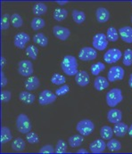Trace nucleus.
<instances>
[{
	"instance_id": "2eb2a0df",
	"label": "nucleus",
	"mask_w": 132,
	"mask_h": 154,
	"mask_svg": "<svg viewBox=\"0 0 132 154\" xmlns=\"http://www.w3.org/2000/svg\"><path fill=\"white\" fill-rule=\"evenodd\" d=\"M119 35L121 36V39L128 43V44H132V28L130 26H125L121 27L119 29Z\"/></svg>"
},
{
	"instance_id": "a211bd4d",
	"label": "nucleus",
	"mask_w": 132,
	"mask_h": 154,
	"mask_svg": "<svg viewBox=\"0 0 132 154\" xmlns=\"http://www.w3.org/2000/svg\"><path fill=\"white\" fill-rule=\"evenodd\" d=\"M129 131V127L123 122H118L113 127V133L118 137H123Z\"/></svg>"
},
{
	"instance_id": "7c9ffc66",
	"label": "nucleus",
	"mask_w": 132,
	"mask_h": 154,
	"mask_svg": "<svg viewBox=\"0 0 132 154\" xmlns=\"http://www.w3.org/2000/svg\"><path fill=\"white\" fill-rule=\"evenodd\" d=\"M45 21L40 17H35L30 22V26L33 30H39L45 27Z\"/></svg>"
},
{
	"instance_id": "8fccbe9b",
	"label": "nucleus",
	"mask_w": 132,
	"mask_h": 154,
	"mask_svg": "<svg viewBox=\"0 0 132 154\" xmlns=\"http://www.w3.org/2000/svg\"><path fill=\"white\" fill-rule=\"evenodd\" d=\"M128 133H129L130 136L132 137V124L130 125V127H129V131H128Z\"/></svg>"
},
{
	"instance_id": "1a4fd4ad",
	"label": "nucleus",
	"mask_w": 132,
	"mask_h": 154,
	"mask_svg": "<svg viewBox=\"0 0 132 154\" xmlns=\"http://www.w3.org/2000/svg\"><path fill=\"white\" fill-rule=\"evenodd\" d=\"M122 57V53L118 48H112L109 49L104 55V60L106 63H114L118 62Z\"/></svg>"
},
{
	"instance_id": "6e6552de",
	"label": "nucleus",
	"mask_w": 132,
	"mask_h": 154,
	"mask_svg": "<svg viewBox=\"0 0 132 154\" xmlns=\"http://www.w3.org/2000/svg\"><path fill=\"white\" fill-rule=\"evenodd\" d=\"M56 94L50 90H44L39 95V103L42 106L51 104L56 101Z\"/></svg>"
},
{
	"instance_id": "423d86ee",
	"label": "nucleus",
	"mask_w": 132,
	"mask_h": 154,
	"mask_svg": "<svg viewBox=\"0 0 132 154\" xmlns=\"http://www.w3.org/2000/svg\"><path fill=\"white\" fill-rule=\"evenodd\" d=\"M125 76V70L121 66H112L107 74V79L109 82H114L117 80H122Z\"/></svg>"
},
{
	"instance_id": "aec40b11",
	"label": "nucleus",
	"mask_w": 132,
	"mask_h": 154,
	"mask_svg": "<svg viewBox=\"0 0 132 154\" xmlns=\"http://www.w3.org/2000/svg\"><path fill=\"white\" fill-rule=\"evenodd\" d=\"M24 86H25V88L28 91H34L40 86V80H39V79L38 77L33 76V77L29 78L25 81Z\"/></svg>"
},
{
	"instance_id": "412c9836",
	"label": "nucleus",
	"mask_w": 132,
	"mask_h": 154,
	"mask_svg": "<svg viewBox=\"0 0 132 154\" xmlns=\"http://www.w3.org/2000/svg\"><path fill=\"white\" fill-rule=\"evenodd\" d=\"M84 141V138H83V135L82 134H74V135H71V137H69L68 139V143L71 147L72 148H76V147H79L81 145V143H83Z\"/></svg>"
},
{
	"instance_id": "393cba45",
	"label": "nucleus",
	"mask_w": 132,
	"mask_h": 154,
	"mask_svg": "<svg viewBox=\"0 0 132 154\" xmlns=\"http://www.w3.org/2000/svg\"><path fill=\"white\" fill-rule=\"evenodd\" d=\"M13 138V134L11 130L7 127H2L1 128V143H6L10 142Z\"/></svg>"
},
{
	"instance_id": "37998d69",
	"label": "nucleus",
	"mask_w": 132,
	"mask_h": 154,
	"mask_svg": "<svg viewBox=\"0 0 132 154\" xmlns=\"http://www.w3.org/2000/svg\"><path fill=\"white\" fill-rule=\"evenodd\" d=\"M1 99L3 103H8L12 99V93L8 90H4L1 93Z\"/></svg>"
},
{
	"instance_id": "49530a36",
	"label": "nucleus",
	"mask_w": 132,
	"mask_h": 154,
	"mask_svg": "<svg viewBox=\"0 0 132 154\" xmlns=\"http://www.w3.org/2000/svg\"><path fill=\"white\" fill-rule=\"evenodd\" d=\"M77 153H88V151H87V150H86V149H83V148H82V149H80V150H78V151H77Z\"/></svg>"
},
{
	"instance_id": "473e14b6",
	"label": "nucleus",
	"mask_w": 132,
	"mask_h": 154,
	"mask_svg": "<svg viewBox=\"0 0 132 154\" xmlns=\"http://www.w3.org/2000/svg\"><path fill=\"white\" fill-rule=\"evenodd\" d=\"M119 33L117 31V29L113 27H110L108 29H107V32H106V38L108 39V41L111 42H116L119 38Z\"/></svg>"
},
{
	"instance_id": "c756f323",
	"label": "nucleus",
	"mask_w": 132,
	"mask_h": 154,
	"mask_svg": "<svg viewBox=\"0 0 132 154\" xmlns=\"http://www.w3.org/2000/svg\"><path fill=\"white\" fill-rule=\"evenodd\" d=\"M106 147L110 152H118L121 149V143L117 139H110L106 144Z\"/></svg>"
},
{
	"instance_id": "58836bf2",
	"label": "nucleus",
	"mask_w": 132,
	"mask_h": 154,
	"mask_svg": "<svg viewBox=\"0 0 132 154\" xmlns=\"http://www.w3.org/2000/svg\"><path fill=\"white\" fill-rule=\"evenodd\" d=\"M26 140L30 143H37L39 142V138L38 134L36 133L31 132V131L26 134Z\"/></svg>"
},
{
	"instance_id": "6ab92c4d",
	"label": "nucleus",
	"mask_w": 132,
	"mask_h": 154,
	"mask_svg": "<svg viewBox=\"0 0 132 154\" xmlns=\"http://www.w3.org/2000/svg\"><path fill=\"white\" fill-rule=\"evenodd\" d=\"M108 87H109V80L103 76L97 77L94 81V88L97 91H103Z\"/></svg>"
},
{
	"instance_id": "9d476101",
	"label": "nucleus",
	"mask_w": 132,
	"mask_h": 154,
	"mask_svg": "<svg viewBox=\"0 0 132 154\" xmlns=\"http://www.w3.org/2000/svg\"><path fill=\"white\" fill-rule=\"evenodd\" d=\"M33 71V64L30 61L22 60L18 63V72L23 77H30Z\"/></svg>"
},
{
	"instance_id": "de8ad7c7",
	"label": "nucleus",
	"mask_w": 132,
	"mask_h": 154,
	"mask_svg": "<svg viewBox=\"0 0 132 154\" xmlns=\"http://www.w3.org/2000/svg\"><path fill=\"white\" fill-rule=\"evenodd\" d=\"M56 3L59 5H64L66 4H68V1H56Z\"/></svg>"
},
{
	"instance_id": "b1692460",
	"label": "nucleus",
	"mask_w": 132,
	"mask_h": 154,
	"mask_svg": "<svg viewBox=\"0 0 132 154\" xmlns=\"http://www.w3.org/2000/svg\"><path fill=\"white\" fill-rule=\"evenodd\" d=\"M32 12L37 16L43 15L47 12V5L44 3H37L33 5Z\"/></svg>"
},
{
	"instance_id": "e433bc0d",
	"label": "nucleus",
	"mask_w": 132,
	"mask_h": 154,
	"mask_svg": "<svg viewBox=\"0 0 132 154\" xmlns=\"http://www.w3.org/2000/svg\"><path fill=\"white\" fill-rule=\"evenodd\" d=\"M123 64L125 66H131L132 65V50L128 48L125 50L123 54Z\"/></svg>"
},
{
	"instance_id": "f257e3e1",
	"label": "nucleus",
	"mask_w": 132,
	"mask_h": 154,
	"mask_svg": "<svg viewBox=\"0 0 132 154\" xmlns=\"http://www.w3.org/2000/svg\"><path fill=\"white\" fill-rule=\"evenodd\" d=\"M61 69L68 76H75L78 71L77 59L72 55H65L61 62Z\"/></svg>"
},
{
	"instance_id": "4be33fe9",
	"label": "nucleus",
	"mask_w": 132,
	"mask_h": 154,
	"mask_svg": "<svg viewBox=\"0 0 132 154\" xmlns=\"http://www.w3.org/2000/svg\"><path fill=\"white\" fill-rule=\"evenodd\" d=\"M11 146H12V149H13L14 152H22V151L25 150L26 143H25V141H24L22 138L18 137V138H16V139H14V140L13 141Z\"/></svg>"
},
{
	"instance_id": "f704fd0d",
	"label": "nucleus",
	"mask_w": 132,
	"mask_h": 154,
	"mask_svg": "<svg viewBox=\"0 0 132 154\" xmlns=\"http://www.w3.org/2000/svg\"><path fill=\"white\" fill-rule=\"evenodd\" d=\"M51 82L54 85L56 86H61V85H64L66 82V79L64 76L60 75L58 73H55L52 77H51Z\"/></svg>"
},
{
	"instance_id": "ddd939ff",
	"label": "nucleus",
	"mask_w": 132,
	"mask_h": 154,
	"mask_svg": "<svg viewBox=\"0 0 132 154\" xmlns=\"http://www.w3.org/2000/svg\"><path fill=\"white\" fill-rule=\"evenodd\" d=\"M106 144L104 139H96L89 144V149L92 153H102L105 152Z\"/></svg>"
},
{
	"instance_id": "2f4dec72",
	"label": "nucleus",
	"mask_w": 132,
	"mask_h": 154,
	"mask_svg": "<svg viewBox=\"0 0 132 154\" xmlns=\"http://www.w3.org/2000/svg\"><path fill=\"white\" fill-rule=\"evenodd\" d=\"M105 69V65L101 63V62H98L96 63H94L92 64L90 67V70H91V73L94 75V76H97L99 75L102 71H104Z\"/></svg>"
},
{
	"instance_id": "f03ea898",
	"label": "nucleus",
	"mask_w": 132,
	"mask_h": 154,
	"mask_svg": "<svg viewBox=\"0 0 132 154\" xmlns=\"http://www.w3.org/2000/svg\"><path fill=\"white\" fill-rule=\"evenodd\" d=\"M123 99L122 92L120 88H112L109 92H107L105 95L106 103L109 107H115L117 106Z\"/></svg>"
},
{
	"instance_id": "c85d7f7f",
	"label": "nucleus",
	"mask_w": 132,
	"mask_h": 154,
	"mask_svg": "<svg viewBox=\"0 0 132 154\" xmlns=\"http://www.w3.org/2000/svg\"><path fill=\"white\" fill-rule=\"evenodd\" d=\"M33 41L36 44L39 45L40 46H46L48 45V38L45 36L43 33H38L33 37Z\"/></svg>"
},
{
	"instance_id": "20e7f679",
	"label": "nucleus",
	"mask_w": 132,
	"mask_h": 154,
	"mask_svg": "<svg viewBox=\"0 0 132 154\" xmlns=\"http://www.w3.org/2000/svg\"><path fill=\"white\" fill-rule=\"evenodd\" d=\"M94 129H95V125L90 119L80 120L76 126V130L83 136H88L91 134Z\"/></svg>"
},
{
	"instance_id": "dca6fc26",
	"label": "nucleus",
	"mask_w": 132,
	"mask_h": 154,
	"mask_svg": "<svg viewBox=\"0 0 132 154\" xmlns=\"http://www.w3.org/2000/svg\"><path fill=\"white\" fill-rule=\"evenodd\" d=\"M75 81H76L77 85H79L80 87H86L89 84V81H90L89 75L85 70L79 71L75 75Z\"/></svg>"
},
{
	"instance_id": "c03bdc74",
	"label": "nucleus",
	"mask_w": 132,
	"mask_h": 154,
	"mask_svg": "<svg viewBox=\"0 0 132 154\" xmlns=\"http://www.w3.org/2000/svg\"><path fill=\"white\" fill-rule=\"evenodd\" d=\"M7 85V79L5 77V74L4 71H1V87L4 88Z\"/></svg>"
},
{
	"instance_id": "3c124183",
	"label": "nucleus",
	"mask_w": 132,
	"mask_h": 154,
	"mask_svg": "<svg viewBox=\"0 0 132 154\" xmlns=\"http://www.w3.org/2000/svg\"><path fill=\"white\" fill-rule=\"evenodd\" d=\"M131 22H132V16H131Z\"/></svg>"
},
{
	"instance_id": "09e8293b",
	"label": "nucleus",
	"mask_w": 132,
	"mask_h": 154,
	"mask_svg": "<svg viewBox=\"0 0 132 154\" xmlns=\"http://www.w3.org/2000/svg\"><path fill=\"white\" fill-rule=\"evenodd\" d=\"M129 85H130V87L132 88V73L130 74V79H129Z\"/></svg>"
},
{
	"instance_id": "a18cd8bd",
	"label": "nucleus",
	"mask_w": 132,
	"mask_h": 154,
	"mask_svg": "<svg viewBox=\"0 0 132 154\" xmlns=\"http://www.w3.org/2000/svg\"><path fill=\"white\" fill-rule=\"evenodd\" d=\"M5 58L4 57V56H1V68L3 69L4 67H5Z\"/></svg>"
},
{
	"instance_id": "39448f33",
	"label": "nucleus",
	"mask_w": 132,
	"mask_h": 154,
	"mask_svg": "<svg viewBox=\"0 0 132 154\" xmlns=\"http://www.w3.org/2000/svg\"><path fill=\"white\" fill-rule=\"evenodd\" d=\"M97 57V52L94 47L85 46L80 50L79 53V59L83 62L93 61Z\"/></svg>"
},
{
	"instance_id": "4468645a",
	"label": "nucleus",
	"mask_w": 132,
	"mask_h": 154,
	"mask_svg": "<svg viewBox=\"0 0 132 154\" xmlns=\"http://www.w3.org/2000/svg\"><path fill=\"white\" fill-rule=\"evenodd\" d=\"M96 18L99 23H105L110 19V12L105 7H99L96 12Z\"/></svg>"
},
{
	"instance_id": "7ed1b4c3",
	"label": "nucleus",
	"mask_w": 132,
	"mask_h": 154,
	"mask_svg": "<svg viewBox=\"0 0 132 154\" xmlns=\"http://www.w3.org/2000/svg\"><path fill=\"white\" fill-rule=\"evenodd\" d=\"M15 125H16L17 130L22 134H28L31 131V128H32V125L29 117L24 113H21L18 115Z\"/></svg>"
},
{
	"instance_id": "ea45409f",
	"label": "nucleus",
	"mask_w": 132,
	"mask_h": 154,
	"mask_svg": "<svg viewBox=\"0 0 132 154\" xmlns=\"http://www.w3.org/2000/svg\"><path fill=\"white\" fill-rule=\"evenodd\" d=\"M10 21H11V17L9 14H5L2 16V20H1V28L3 30L7 29L10 27Z\"/></svg>"
},
{
	"instance_id": "603ef678",
	"label": "nucleus",
	"mask_w": 132,
	"mask_h": 154,
	"mask_svg": "<svg viewBox=\"0 0 132 154\" xmlns=\"http://www.w3.org/2000/svg\"><path fill=\"white\" fill-rule=\"evenodd\" d=\"M131 5H132V2H131Z\"/></svg>"
},
{
	"instance_id": "0eeeda50",
	"label": "nucleus",
	"mask_w": 132,
	"mask_h": 154,
	"mask_svg": "<svg viewBox=\"0 0 132 154\" xmlns=\"http://www.w3.org/2000/svg\"><path fill=\"white\" fill-rule=\"evenodd\" d=\"M93 47L98 51H104L108 45V39L104 33H97L93 38Z\"/></svg>"
},
{
	"instance_id": "79ce46f5",
	"label": "nucleus",
	"mask_w": 132,
	"mask_h": 154,
	"mask_svg": "<svg viewBox=\"0 0 132 154\" xmlns=\"http://www.w3.org/2000/svg\"><path fill=\"white\" fill-rule=\"evenodd\" d=\"M69 91H70V87L68 86V85H63V86H61L59 88H57L56 90H55V94L56 95H64L66 94H68L69 93Z\"/></svg>"
},
{
	"instance_id": "a19ab883",
	"label": "nucleus",
	"mask_w": 132,
	"mask_h": 154,
	"mask_svg": "<svg viewBox=\"0 0 132 154\" xmlns=\"http://www.w3.org/2000/svg\"><path fill=\"white\" fill-rule=\"evenodd\" d=\"M39 153L52 154V153H55V148H54L51 144H46V145L42 146V147L39 149Z\"/></svg>"
},
{
	"instance_id": "f8f14e48",
	"label": "nucleus",
	"mask_w": 132,
	"mask_h": 154,
	"mask_svg": "<svg viewBox=\"0 0 132 154\" xmlns=\"http://www.w3.org/2000/svg\"><path fill=\"white\" fill-rule=\"evenodd\" d=\"M30 39V36L27 33H25V32H19L18 34L15 35L14 43V45L16 47H18L19 49H24L25 45L28 44Z\"/></svg>"
},
{
	"instance_id": "4c0bfd02",
	"label": "nucleus",
	"mask_w": 132,
	"mask_h": 154,
	"mask_svg": "<svg viewBox=\"0 0 132 154\" xmlns=\"http://www.w3.org/2000/svg\"><path fill=\"white\" fill-rule=\"evenodd\" d=\"M55 153H66L67 152V143L64 140H59L55 147Z\"/></svg>"
},
{
	"instance_id": "f3484780",
	"label": "nucleus",
	"mask_w": 132,
	"mask_h": 154,
	"mask_svg": "<svg viewBox=\"0 0 132 154\" xmlns=\"http://www.w3.org/2000/svg\"><path fill=\"white\" fill-rule=\"evenodd\" d=\"M122 119V113L118 109H111L107 113V119L112 124L120 122Z\"/></svg>"
},
{
	"instance_id": "5701e85b",
	"label": "nucleus",
	"mask_w": 132,
	"mask_h": 154,
	"mask_svg": "<svg viewBox=\"0 0 132 154\" xmlns=\"http://www.w3.org/2000/svg\"><path fill=\"white\" fill-rule=\"evenodd\" d=\"M19 99L25 103H28V104H30V103H33L35 102V95L32 94L30 92H27V91H22L19 94Z\"/></svg>"
},
{
	"instance_id": "cd10ccee",
	"label": "nucleus",
	"mask_w": 132,
	"mask_h": 154,
	"mask_svg": "<svg viewBox=\"0 0 132 154\" xmlns=\"http://www.w3.org/2000/svg\"><path fill=\"white\" fill-rule=\"evenodd\" d=\"M113 129L109 126H104L100 129V135L104 140H110L113 135Z\"/></svg>"
},
{
	"instance_id": "a878e982",
	"label": "nucleus",
	"mask_w": 132,
	"mask_h": 154,
	"mask_svg": "<svg viewBox=\"0 0 132 154\" xmlns=\"http://www.w3.org/2000/svg\"><path fill=\"white\" fill-rule=\"evenodd\" d=\"M68 15V11L64 8H58L53 14V18L57 22H62L65 20Z\"/></svg>"
},
{
	"instance_id": "9b49d317",
	"label": "nucleus",
	"mask_w": 132,
	"mask_h": 154,
	"mask_svg": "<svg viewBox=\"0 0 132 154\" xmlns=\"http://www.w3.org/2000/svg\"><path fill=\"white\" fill-rule=\"evenodd\" d=\"M53 34L55 35V37L56 38H58L62 41H65L70 38L71 31L68 28L59 26V25H55L53 28Z\"/></svg>"
},
{
	"instance_id": "c9c22d12",
	"label": "nucleus",
	"mask_w": 132,
	"mask_h": 154,
	"mask_svg": "<svg viewBox=\"0 0 132 154\" xmlns=\"http://www.w3.org/2000/svg\"><path fill=\"white\" fill-rule=\"evenodd\" d=\"M11 23L14 28H20L22 26L23 20L22 16L18 14H13L11 15Z\"/></svg>"
},
{
	"instance_id": "72a5a7b5",
	"label": "nucleus",
	"mask_w": 132,
	"mask_h": 154,
	"mask_svg": "<svg viewBox=\"0 0 132 154\" xmlns=\"http://www.w3.org/2000/svg\"><path fill=\"white\" fill-rule=\"evenodd\" d=\"M25 52H26V54L30 58H31L32 60H36L37 56H38V54H39V49H38V47L36 45H30L26 47Z\"/></svg>"
},
{
	"instance_id": "bb28decb",
	"label": "nucleus",
	"mask_w": 132,
	"mask_h": 154,
	"mask_svg": "<svg viewBox=\"0 0 132 154\" xmlns=\"http://www.w3.org/2000/svg\"><path fill=\"white\" fill-rule=\"evenodd\" d=\"M72 19L77 24H81L85 22L86 20V14L84 12L80 11V10H73L72 11Z\"/></svg>"
}]
</instances>
